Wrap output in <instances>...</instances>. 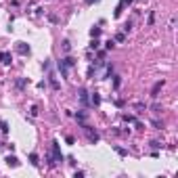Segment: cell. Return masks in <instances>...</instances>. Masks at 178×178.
I'll return each instance as SVG.
<instances>
[{"label":"cell","mask_w":178,"mask_h":178,"mask_svg":"<svg viewBox=\"0 0 178 178\" xmlns=\"http://www.w3.org/2000/svg\"><path fill=\"white\" fill-rule=\"evenodd\" d=\"M52 153H55V162L57 164L63 162V153L59 151V140H52Z\"/></svg>","instance_id":"6da1fadb"},{"label":"cell","mask_w":178,"mask_h":178,"mask_svg":"<svg viewBox=\"0 0 178 178\" xmlns=\"http://www.w3.org/2000/svg\"><path fill=\"white\" fill-rule=\"evenodd\" d=\"M15 50L19 52V55H30V46H27V44H25V42H17Z\"/></svg>","instance_id":"7a4b0ae2"},{"label":"cell","mask_w":178,"mask_h":178,"mask_svg":"<svg viewBox=\"0 0 178 178\" xmlns=\"http://www.w3.org/2000/svg\"><path fill=\"white\" fill-rule=\"evenodd\" d=\"M82 128L88 132V138H90V142H99V134H96V132H92V130H90V126H86V124H84Z\"/></svg>","instance_id":"3957f363"},{"label":"cell","mask_w":178,"mask_h":178,"mask_svg":"<svg viewBox=\"0 0 178 178\" xmlns=\"http://www.w3.org/2000/svg\"><path fill=\"white\" fill-rule=\"evenodd\" d=\"M11 61H13L11 52H0V63L2 65H11Z\"/></svg>","instance_id":"277c9868"},{"label":"cell","mask_w":178,"mask_h":178,"mask_svg":"<svg viewBox=\"0 0 178 178\" xmlns=\"http://www.w3.org/2000/svg\"><path fill=\"white\" fill-rule=\"evenodd\" d=\"M78 96H80V101H82V105H88V90H86V88H80Z\"/></svg>","instance_id":"5b68a950"},{"label":"cell","mask_w":178,"mask_h":178,"mask_svg":"<svg viewBox=\"0 0 178 178\" xmlns=\"http://www.w3.org/2000/svg\"><path fill=\"white\" fill-rule=\"evenodd\" d=\"M27 84H30V80H27V78H19V80L15 82V88H17V90H23V88L27 86Z\"/></svg>","instance_id":"8992f818"},{"label":"cell","mask_w":178,"mask_h":178,"mask_svg":"<svg viewBox=\"0 0 178 178\" xmlns=\"http://www.w3.org/2000/svg\"><path fill=\"white\" fill-rule=\"evenodd\" d=\"M6 164L11 168H17V166H19V159H17L15 155H6Z\"/></svg>","instance_id":"52a82bcc"},{"label":"cell","mask_w":178,"mask_h":178,"mask_svg":"<svg viewBox=\"0 0 178 178\" xmlns=\"http://www.w3.org/2000/svg\"><path fill=\"white\" fill-rule=\"evenodd\" d=\"M59 71H61V76H63V78H67V76H69V67L63 63V61H59Z\"/></svg>","instance_id":"ba28073f"},{"label":"cell","mask_w":178,"mask_h":178,"mask_svg":"<svg viewBox=\"0 0 178 178\" xmlns=\"http://www.w3.org/2000/svg\"><path fill=\"white\" fill-rule=\"evenodd\" d=\"M164 84H166L164 80H162V82H157V84L153 86V90H151V96H157V92H159V90H162V88H164Z\"/></svg>","instance_id":"9c48e42d"},{"label":"cell","mask_w":178,"mask_h":178,"mask_svg":"<svg viewBox=\"0 0 178 178\" xmlns=\"http://www.w3.org/2000/svg\"><path fill=\"white\" fill-rule=\"evenodd\" d=\"M61 61H63L67 67H76V59L74 57H65V59H61Z\"/></svg>","instance_id":"30bf717a"},{"label":"cell","mask_w":178,"mask_h":178,"mask_svg":"<svg viewBox=\"0 0 178 178\" xmlns=\"http://www.w3.org/2000/svg\"><path fill=\"white\" fill-rule=\"evenodd\" d=\"M90 105H101V96H99V92H92V96H90Z\"/></svg>","instance_id":"8fae6325"},{"label":"cell","mask_w":178,"mask_h":178,"mask_svg":"<svg viewBox=\"0 0 178 178\" xmlns=\"http://www.w3.org/2000/svg\"><path fill=\"white\" fill-rule=\"evenodd\" d=\"M46 162H48V166H50V168H55V166H57L55 155H52V153H46Z\"/></svg>","instance_id":"7c38bea8"},{"label":"cell","mask_w":178,"mask_h":178,"mask_svg":"<svg viewBox=\"0 0 178 178\" xmlns=\"http://www.w3.org/2000/svg\"><path fill=\"white\" fill-rule=\"evenodd\" d=\"M48 78H50V86H52V88H55V90H59V88H61V86H59V82H57V78H55V76H52V74H50Z\"/></svg>","instance_id":"4fadbf2b"},{"label":"cell","mask_w":178,"mask_h":178,"mask_svg":"<svg viewBox=\"0 0 178 178\" xmlns=\"http://www.w3.org/2000/svg\"><path fill=\"white\" fill-rule=\"evenodd\" d=\"M30 164L32 166H38L40 164V159H38V155H36V153H30Z\"/></svg>","instance_id":"5bb4252c"},{"label":"cell","mask_w":178,"mask_h":178,"mask_svg":"<svg viewBox=\"0 0 178 178\" xmlns=\"http://www.w3.org/2000/svg\"><path fill=\"white\" fill-rule=\"evenodd\" d=\"M111 74H113V67H111V65H107V67H105V74H103V76H101V78H103V80H105V78H109V76H111Z\"/></svg>","instance_id":"9a60e30c"},{"label":"cell","mask_w":178,"mask_h":178,"mask_svg":"<svg viewBox=\"0 0 178 178\" xmlns=\"http://www.w3.org/2000/svg\"><path fill=\"white\" fill-rule=\"evenodd\" d=\"M115 153H118V155H122V157H126V155H128V151L124 149V147H115Z\"/></svg>","instance_id":"2e32d148"},{"label":"cell","mask_w":178,"mask_h":178,"mask_svg":"<svg viewBox=\"0 0 178 178\" xmlns=\"http://www.w3.org/2000/svg\"><path fill=\"white\" fill-rule=\"evenodd\" d=\"M124 40H126V34H124V32H118V34H115V42H124Z\"/></svg>","instance_id":"e0dca14e"},{"label":"cell","mask_w":178,"mask_h":178,"mask_svg":"<svg viewBox=\"0 0 178 178\" xmlns=\"http://www.w3.org/2000/svg\"><path fill=\"white\" fill-rule=\"evenodd\" d=\"M134 109L140 113V111H145V109H147V105H145V103H134Z\"/></svg>","instance_id":"ac0fdd59"},{"label":"cell","mask_w":178,"mask_h":178,"mask_svg":"<svg viewBox=\"0 0 178 178\" xmlns=\"http://www.w3.org/2000/svg\"><path fill=\"white\" fill-rule=\"evenodd\" d=\"M90 36H92V38H99V36H101V27H92L90 30Z\"/></svg>","instance_id":"d6986e66"},{"label":"cell","mask_w":178,"mask_h":178,"mask_svg":"<svg viewBox=\"0 0 178 178\" xmlns=\"http://www.w3.org/2000/svg\"><path fill=\"white\" fill-rule=\"evenodd\" d=\"M61 46H63V50H65V52H69V50H71V44H69V40H63V44H61Z\"/></svg>","instance_id":"ffe728a7"},{"label":"cell","mask_w":178,"mask_h":178,"mask_svg":"<svg viewBox=\"0 0 178 178\" xmlns=\"http://www.w3.org/2000/svg\"><path fill=\"white\" fill-rule=\"evenodd\" d=\"M99 46H101L99 38H92V42H90V48H99Z\"/></svg>","instance_id":"44dd1931"},{"label":"cell","mask_w":178,"mask_h":178,"mask_svg":"<svg viewBox=\"0 0 178 178\" xmlns=\"http://www.w3.org/2000/svg\"><path fill=\"white\" fill-rule=\"evenodd\" d=\"M120 84H122V78L120 76H113V88H118Z\"/></svg>","instance_id":"7402d4cb"},{"label":"cell","mask_w":178,"mask_h":178,"mask_svg":"<svg viewBox=\"0 0 178 178\" xmlns=\"http://www.w3.org/2000/svg\"><path fill=\"white\" fill-rule=\"evenodd\" d=\"M0 132H4V134L8 132V124L6 122H0Z\"/></svg>","instance_id":"603a6c76"},{"label":"cell","mask_w":178,"mask_h":178,"mask_svg":"<svg viewBox=\"0 0 178 178\" xmlns=\"http://www.w3.org/2000/svg\"><path fill=\"white\" fill-rule=\"evenodd\" d=\"M122 30H124V34H126V32H130V30H132V21H126V23H124V27H122Z\"/></svg>","instance_id":"cb8c5ba5"},{"label":"cell","mask_w":178,"mask_h":178,"mask_svg":"<svg viewBox=\"0 0 178 178\" xmlns=\"http://www.w3.org/2000/svg\"><path fill=\"white\" fill-rule=\"evenodd\" d=\"M159 147H162V142H159V140H151V149H159Z\"/></svg>","instance_id":"d4e9b609"},{"label":"cell","mask_w":178,"mask_h":178,"mask_svg":"<svg viewBox=\"0 0 178 178\" xmlns=\"http://www.w3.org/2000/svg\"><path fill=\"white\" fill-rule=\"evenodd\" d=\"M153 126H155L157 130H162V128H164V122H159V120H153Z\"/></svg>","instance_id":"484cf974"},{"label":"cell","mask_w":178,"mask_h":178,"mask_svg":"<svg viewBox=\"0 0 178 178\" xmlns=\"http://www.w3.org/2000/svg\"><path fill=\"white\" fill-rule=\"evenodd\" d=\"M105 46H107V50H111V48L115 46V40H109V42H105Z\"/></svg>","instance_id":"4316f807"},{"label":"cell","mask_w":178,"mask_h":178,"mask_svg":"<svg viewBox=\"0 0 178 178\" xmlns=\"http://www.w3.org/2000/svg\"><path fill=\"white\" fill-rule=\"evenodd\" d=\"M30 115H32V118H36V115H38V109H36V105H32V109H30Z\"/></svg>","instance_id":"83f0119b"},{"label":"cell","mask_w":178,"mask_h":178,"mask_svg":"<svg viewBox=\"0 0 178 178\" xmlns=\"http://www.w3.org/2000/svg\"><path fill=\"white\" fill-rule=\"evenodd\" d=\"M94 71H96V69H94L92 65H90V67H88V78H92V76H94Z\"/></svg>","instance_id":"f1b7e54d"},{"label":"cell","mask_w":178,"mask_h":178,"mask_svg":"<svg viewBox=\"0 0 178 178\" xmlns=\"http://www.w3.org/2000/svg\"><path fill=\"white\" fill-rule=\"evenodd\" d=\"M92 2H96V0H86V4H92Z\"/></svg>","instance_id":"f546056e"}]
</instances>
